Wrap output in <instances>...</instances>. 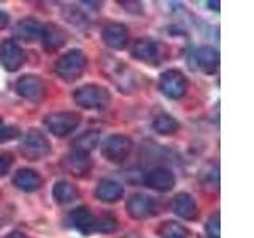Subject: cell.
<instances>
[{"mask_svg":"<svg viewBox=\"0 0 254 238\" xmlns=\"http://www.w3.org/2000/svg\"><path fill=\"white\" fill-rule=\"evenodd\" d=\"M86 68V56L79 50H70L64 53L54 62V71L59 78L65 81H75L84 73Z\"/></svg>","mask_w":254,"mask_h":238,"instance_id":"1","label":"cell"},{"mask_svg":"<svg viewBox=\"0 0 254 238\" xmlns=\"http://www.w3.org/2000/svg\"><path fill=\"white\" fill-rule=\"evenodd\" d=\"M73 100L86 110H105L110 103V91L99 84H84L73 92Z\"/></svg>","mask_w":254,"mask_h":238,"instance_id":"2","label":"cell"},{"mask_svg":"<svg viewBox=\"0 0 254 238\" xmlns=\"http://www.w3.org/2000/svg\"><path fill=\"white\" fill-rule=\"evenodd\" d=\"M21 154L29 159V161H42L43 157H46L51 151L50 140L46 138V135L43 132H40L37 129H30L19 145Z\"/></svg>","mask_w":254,"mask_h":238,"instance_id":"3","label":"cell"},{"mask_svg":"<svg viewBox=\"0 0 254 238\" xmlns=\"http://www.w3.org/2000/svg\"><path fill=\"white\" fill-rule=\"evenodd\" d=\"M133 143L126 135H110V137L102 143V156L111 164H123L127 157L130 156Z\"/></svg>","mask_w":254,"mask_h":238,"instance_id":"4","label":"cell"},{"mask_svg":"<svg viewBox=\"0 0 254 238\" xmlns=\"http://www.w3.org/2000/svg\"><path fill=\"white\" fill-rule=\"evenodd\" d=\"M81 122V116L73 111H62V113H51L45 118V124L56 137H67Z\"/></svg>","mask_w":254,"mask_h":238,"instance_id":"5","label":"cell"},{"mask_svg":"<svg viewBox=\"0 0 254 238\" xmlns=\"http://www.w3.org/2000/svg\"><path fill=\"white\" fill-rule=\"evenodd\" d=\"M159 87L169 99H181L188 91V78L177 68L165 70L159 78Z\"/></svg>","mask_w":254,"mask_h":238,"instance_id":"6","label":"cell"},{"mask_svg":"<svg viewBox=\"0 0 254 238\" xmlns=\"http://www.w3.org/2000/svg\"><path fill=\"white\" fill-rule=\"evenodd\" d=\"M16 92L26 100L38 102L45 97L46 86H45V81L40 76L24 75L18 79V81H16Z\"/></svg>","mask_w":254,"mask_h":238,"instance_id":"7","label":"cell"},{"mask_svg":"<svg viewBox=\"0 0 254 238\" xmlns=\"http://www.w3.org/2000/svg\"><path fill=\"white\" fill-rule=\"evenodd\" d=\"M108 62L103 65L105 68L107 75L113 79V81L118 84V87L124 92H130L133 87H135V78L132 70L124 65L123 62L119 60H113V59H107Z\"/></svg>","mask_w":254,"mask_h":238,"instance_id":"8","label":"cell"},{"mask_svg":"<svg viewBox=\"0 0 254 238\" xmlns=\"http://www.w3.org/2000/svg\"><path fill=\"white\" fill-rule=\"evenodd\" d=\"M26 56L24 51L21 50V46L13 42V40H5L0 45V63L3 65L5 70L8 71H16L22 67Z\"/></svg>","mask_w":254,"mask_h":238,"instance_id":"9","label":"cell"},{"mask_svg":"<svg viewBox=\"0 0 254 238\" xmlns=\"http://www.w3.org/2000/svg\"><path fill=\"white\" fill-rule=\"evenodd\" d=\"M132 56L149 65H156L161 60V46L151 38H140L132 45Z\"/></svg>","mask_w":254,"mask_h":238,"instance_id":"10","label":"cell"},{"mask_svg":"<svg viewBox=\"0 0 254 238\" xmlns=\"http://www.w3.org/2000/svg\"><path fill=\"white\" fill-rule=\"evenodd\" d=\"M126 208L133 219H146L157 213V203L148 195L135 194L127 200Z\"/></svg>","mask_w":254,"mask_h":238,"instance_id":"11","label":"cell"},{"mask_svg":"<svg viewBox=\"0 0 254 238\" xmlns=\"http://www.w3.org/2000/svg\"><path fill=\"white\" fill-rule=\"evenodd\" d=\"M145 184L157 192H169L175 187V175L165 167H157L146 173Z\"/></svg>","mask_w":254,"mask_h":238,"instance_id":"12","label":"cell"},{"mask_svg":"<svg viewBox=\"0 0 254 238\" xmlns=\"http://www.w3.org/2000/svg\"><path fill=\"white\" fill-rule=\"evenodd\" d=\"M91 157L89 154L78 153V151H71L65 157L62 159V167L70 175L76 178H83L91 172Z\"/></svg>","mask_w":254,"mask_h":238,"instance_id":"13","label":"cell"},{"mask_svg":"<svg viewBox=\"0 0 254 238\" xmlns=\"http://www.w3.org/2000/svg\"><path fill=\"white\" fill-rule=\"evenodd\" d=\"M172 210L177 216L186 219V221H195L198 218V206L194 197L188 192H180L173 197L172 200Z\"/></svg>","mask_w":254,"mask_h":238,"instance_id":"14","label":"cell"},{"mask_svg":"<svg viewBox=\"0 0 254 238\" xmlns=\"http://www.w3.org/2000/svg\"><path fill=\"white\" fill-rule=\"evenodd\" d=\"M102 38H103V43L108 48H111V50H115V51H121L127 45L129 32H127V27L124 24H118V22L108 24L102 32Z\"/></svg>","mask_w":254,"mask_h":238,"instance_id":"15","label":"cell"},{"mask_svg":"<svg viewBox=\"0 0 254 238\" xmlns=\"http://www.w3.org/2000/svg\"><path fill=\"white\" fill-rule=\"evenodd\" d=\"M67 221L71 227L79 230V232L84 234V235L94 232L95 216L89 208H86V206H78V208L71 210L67 216Z\"/></svg>","mask_w":254,"mask_h":238,"instance_id":"16","label":"cell"},{"mask_svg":"<svg viewBox=\"0 0 254 238\" xmlns=\"http://www.w3.org/2000/svg\"><path fill=\"white\" fill-rule=\"evenodd\" d=\"M40 38H42L45 50L50 53L61 50L67 42L65 32H64L59 26H56V24H46V26H43L42 37Z\"/></svg>","mask_w":254,"mask_h":238,"instance_id":"17","label":"cell"},{"mask_svg":"<svg viewBox=\"0 0 254 238\" xmlns=\"http://www.w3.org/2000/svg\"><path fill=\"white\" fill-rule=\"evenodd\" d=\"M13 184L24 190V192H34L43 184L42 177L32 169H19L13 177Z\"/></svg>","mask_w":254,"mask_h":238,"instance_id":"18","label":"cell"},{"mask_svg":"<svg viewBox=\"0 0 254 238\" xmlns=\"http://www.w3.org/2000/svg\"><path fill=\"white\" fill-rule=\"evenodd\" d=\"M43 26L34 18H24L16 22L14 26V35L22 42H35L42 37Z\"/></svg>","mask_w":254,"mask_h":238,"instance_id":"19","label":"cell"},{"mask_svg":"<svg viewBox=\"0 0 254 238\" xmlns=\"http://www.w3.org/2000/svg\"><path fill=\"white\" fill-rule=\"evenodd\" d=\"M124 195V187L115 179H102L95 187V197L105 203H115Z\"/></svg>","mask_w":254,"mask_h":238,"instance_id":"20","label":"cell"},{"mask_svg":"<svg viewBox=\"0 0 254 238\" xmlns=\"http://www.w3.org/2000/svg\"><path fill=\"white\" fill-rule=\"evenodd\" d=\"M194 58H195L198 68L205 71V73H214L219 67V53L218 50H214L211 46L198 48Z\"/></svg>","mask_w":254,"mask_h":238,"instance_id":"21","label":"cell"},{"mask_svg":"<svg viewBox=\"0 0 254 238\" xmlns=\"http://www.w3.org/2000/svg\"><path fill=\"white\" fill-rule=\"evenodd\" d=\"M53 195H54V200L59 205H68L78 198V190L68 181H58L54 184Z\"/></svg>","mask_w":254,"mask_h":238,"instance_id":"22","label":"cell"},{"mask_svg":"<svg viewBox=\"0 0 254 238\" xmlns=\"http://www.w3.org/2000/svg\"><path fill=\"white\" fill-rule=\"evenodd\" d=\"M99 140H100L99 130H86L73 140L71 146H73V151L89 154L91 151L99 145Z\"/></svg>","mask_w":254,"mask_h":238,"instance_id":"23","label":"cell"},{"mask_svg":"<svg viewBox=\"0 0 254 238\" xmlns=\"http://www.w3.org/2000/svg\"><path fill=\"white\" fill-rule=\"evenodd\" d=\"M153 129L161 135H173L180 129L178 121L170 115H159L153 121Z\"/></svg>","mask_w":254,"mask_h":238,"instance_id":"24","label":"cell"},{"mask_svg":"<svg viewBox=\"0 0 254 238\" xmlns=\"http://www.w3.org/2000/svg\"><path fill=\"white\" fill-rule=\"evenodd\" d=\"M159 235L161 238H189V230L178 224V222H173V221H169V222H164L159 229Z\"/></svg>","mask_w":254,"mask_h":238,"instance_id":"25","label":"cell"},{"mask_svg":"<svg viewBox=\"0 0 254 238\" xmlns=\"http://www.w3.org/2000/svg\"><path fill=\"white\" fill-rule=\"evenodd\" d=\"M116 229V219L111 216H105L102 219H95L94 232H102V234H110Z\"/></svg>","mask_w":254,"mask_h":238,"instance_id":"26","label":"cell"},{"mask_svg":"<svg viewBox=\"0 0 254 238\" xmlns=\"http://www.w3.org/2000/svg\"><path fill=\"white\" fill-rule=\"evenodd\" d=\"M18 135H19V130L16 129V127L0 124V143L10 141V140H13V138L18 137Z\"/></svg>","mask_w":254,"mask_h":238,"instance_id":"27","label":"cell"},{"mask_svg":"<svg viewBox=\"0 0 254 238\" xmlns=\"http://www.w3.org/2000/svg\"><path fill=\"white\" fill-rule=\"evenodd\" d=\"M219 214H213L206 224V235L208 238H219Z\"/></svg>","mask_w":254,"mask_h":238,"instance_id":"28","label":"cell"},{"mask_svg":"<svg viewBox=\"0 0 254 238\" xmlns=\"http://www.w3.org/2000/svg\"><path fill=\"white\" fill-rule=\"evenodd\" d=\"M11 165H13V156L10 153H5V151H0V178L5 177L10 172Z\"/></svg>","mask_w":254,"mask_h":238,"instance_id":"29","label":"cell"},{"mask_svg":"<svg viewBox=\"0 0 254 238\" xmlns=\"http://www.w3.org/2000/svg\"><path fill=\"white\" fill-rule=\"evenodd\" d=\"M124 5L126 10H129L132 13H141V3L140 2H121Z\"/></svg>","mask_w":254,"mask_h":238,"instance_id":"30","label":"cell"},{"mask_svg":"<svg viewBox=\"0 0 254 238\" xmlns=\"http://www.w3.org/2000/svg\"><path fill=\"white\" fill-rule=\"evenodd\" d=\"M10 22V16H8L3 10H0V29H5Z\"/></svg>","mask_w":254,"mask_h":238,"instance_id":"31","label":"cell"},{"mask_svg":"<svg viewBox=\"0 0 254 238\" xmlns=\"http://www.w3.org/2000/svg\"><path fill=\"white\" fill-rule=\"evenodd\" d=\"M5 238H27L22 232H18V230H14V232H10Z\"/></svg>","mask_w":254,"mask_h":238,"instance_id":"32","label":"cell"},{"mask_svg":"<svg viewBox=\"0 0 254 238\" xmlns=\"http://www.w3.org/2000/svg\"><path fill=\"white\" fill-rule=\"evenodd\" d=\"M0 124H2V122H0Z\"/></svg>","mask_w":254,"mask_h":238,"instance_id":"33","label":"cell"}]
</instances>
